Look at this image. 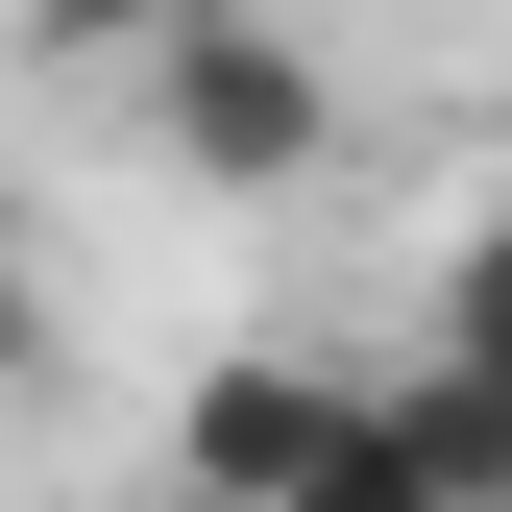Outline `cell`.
Instances as JSON below:
<instances>
[{"label":"cell","instance_id":"6da1fadb","mask_svg":"<svg viewBox=\"0 0 512 512\" xmlns=\"http://www.w3.org/2000/svg\"><path fill=\"white\" fill-rule=\"evenodd\" d=\"M147 147L196 171V196H293V171L342 147V74H317L269 0H171V49H147Z\"/></svg>","mask_w":512,"mask_h":512},{"label":"cell","instance_id":"7a4b0ae2","mask_svg":"<svg viewBox=\"0 0 512 512\" xmlns=\"http://www.w3.org/2000/svg\"><path fill=\"white\" fill-rule=\"evenodd\" d=\"M366 391H391V366H196V391H171V488L196 512H317L342 439H366Z\"/></svg>","mask_w":512,"mask_h":512},{"label":"cell","instance_id":"3957f363","mask_svg":"<svg viewBox=\"0 0 512 512\" xmlns=\"http://www.w3.org/2000/svg\"><path fill=\"white\" fill-rule=\"evenodd\" d=\"M391 439H415V488H439V512H512V366L415 342V366H391Z\"/></svg>","mask_w":512,"mask_h":512},{"label":"cell","instance_id":"277c9868","mask_svg":"<svg viewBox=\"0 0 512 512\" xmlns=\"http://www.w3.org/2000/svg\"><path fill=\"white\" fill-rule=\"evenodd\" d=\"M439 342H464V366H512V196L439 244Z\"/></svg>","mask_w":512,"mask_h":512},{"label":"cell","instance_id":"5b68a950","mask_svg":"<svg viewBox=\"0 0 512 512\" xmlns=\"http://www.w3.org/2000/svg\"><path fill=\"white\" fill-rule=\"evenodd\" d=\"M25 25L74 49V74H147V49H171V0H25Z\"/></svg>","mask_w":512,"mask_h":512}]
</instances>
